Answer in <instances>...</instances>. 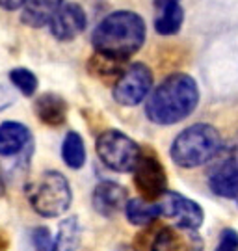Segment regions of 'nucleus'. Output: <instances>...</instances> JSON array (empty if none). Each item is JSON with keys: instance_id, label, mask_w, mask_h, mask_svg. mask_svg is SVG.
I'll return each mask as SVG.
<instances>
[{"instance_id": "obj_1", "label": "nucleus", "mask_w": 238, "mask_h": 251, "mask_svg": "<svg viewBox=\"0 0 238 251\" xmlns=\"http://www.w3.org/2000/svg\"><path fill=\"white\" fill-rule=\"evenodd\" d=\"M199 102L197 82L186 73H173L149 95L145 116L151 123L162 126L175 125L190 116Z\"/></svg>"}, {"instance_id": "obj_2", "label": "nucleus", "mask_w": 238, "mask_h": 251, "mask_svg": "<svg viewBox=\"0 0 238 251\" xmlns=\"http://www.w3.org/2000/svg\"><path fill=\"white\" fill-rule=\"evenodd\" d=\"M145 41V21L134 11H114L106 15L91 34L97 54L119 62L129 60Z\"/></svg>"}, {"instance_id": "obj_3", "label": "nucleus", "mask_w": 238, "mask_h": 251, "mask_svg": "<svg viewBox=\"0 0 238 251\" xmlns=\"http://www.w3.org/2000/svg\"><path fill=\"white\" fill-rule=\"evenodd\" d=\"M221 145V136L214 126L209 123H195L177 134L169 154L179 168L192 170L209 164Z\"/></svg>"}, {"instance_id": "obj_4", "label": "nucleus", "mask_w": 238, "mask_h": 251, "mask_svg": "<svg viewBox=\"0 0 238 251\" xmlns=\"http://www.w3.org/2000/svg\"><path fill=\"white\" fill-rule=\"evenodd\" d=\"M28 201L43 218H58L69 210L73 203L69 180L60 171H45L28 186Z\"/></svg>"}, {"instance_id": "obj_5", "label": "nucleus", "mask_w": 238, "mask_h": 251, "mask_svg": "<svg viewBox=\"0 0 238 251\" xmlns=\"http://www.w3.org/2000/svg\"><path fill=\"white\" fill-rule=\"evenodd\" d=\"M95 149H97L101 162L108 170L115 171V173L134 171L141 156L140 147L132 138L121 130H115V128L105 130L99 136Z\"/></svg>"}, {"instance_id": "obj_6", "label": "nucleus", "mask_w": 238, "mask_h": 251, "mask_svg": "<svg viewBox=\"0 0 238 251\" xmlns=\"http://www.w3.org/2000/svg\"><path fill=\"white\" fill-rule=\"evenodd\" d=\"M209 188L225 199L238 198V142L223 144L209 162Z\"/></svg>"}, {"instance_id": "obj_7", "label": "nucleus", "mask_w": 238, "mask_h": 251, "mask_svg": "<svg viewBox=\"0 0 238 251\" xmlns=\"http://www.w3.org/2000/svg\"><path fill=\"white\" fill-rule=\"evenodd\" d=\"M153 88V73L145 63H131L117 76L114 86V99L121 106H138L147 99Z\"/></svg>"}, {"instance_id": "obj_8", "label": "nucleus", "mask_w": 238, "mask_h": 251, "mask_svg": "<svg viewBox=\"0 0 238 251\" xmlns=\"http://www.w3.org/2000/svg\"><path fill=\"white\" fill-rule=\"evenodd\" d=\"M134 184L143 199H157L168 192V173L153 154H141L134 168Z\"/></svg>"}, {"instance_id": "obj_9", "label": "nucleus", "mask_w": 238, "mask_h": 251, "mask_svg": "<svg viewBox=\"0 0 238 251\" xmlns=\"http://www.w3.org/2000/svg\"><path fill=\"white\" fill-rule=\"evenodd\" d=\"M159 205L162 216L175 220L177 225H181V227H188V229L197 231L205 222L203 206L194 199L183 196V194L166 192Z\"/></svg>"}, {"instance_id": "obj_10", "label": "nucleus", "mask_w": 238, "mask_h": 251, "mask_svg": "<svg viewBox=\"0 0 238 251\" xmlns=\"http://www.w3.org/2000/svg\"><path fill=\"white\" fill-rule=\"evenodd\" d=\"M203 238L197 231L181 225H168L153 238L151 251H203Z\"/></svg>"}, {"instance_id": "obj_11", "label": "nucleus", "mask_w": 238, "mask_h": 251, "mask_svg": "<svg viewBox=\"0 0 238 251\" xmlns=\"http://www.w3.org/2000/svg\"><path fill=\"white\" fill-rule=\"evenodd\" d=\"M88 25L86 11L80 4L75 2H63V6L58 9V13L51 21V34L58 41H73L75 37H79Z\"/></svg>"}, {"instance_id": "obj_12", "label": "nucleus", "mask_w": 238, "mask_h": 251, "mask_svg": "<svg viewBox=\"0 0 238 251\" xmlns=\"http://www.w3.org/2000/svg\"><path fill=\"white\" fill-rule=\"evenodd\" d=\"M127 201V190L119 182L110 179L101 180L91 196V205L103 218H114L115 214H119L121 210H125Z\"/></svg>"}, {"instance_id": "obj_13", "label": "nucleus", "mask_w": 238, "mask_h": 251, "mask_svg": "<svg viewBox=\"0 0 238 251\" xmlns=\"http://www.w3.org/2000/svg\"><path fill=\"white\" fill-rule=\"evenodd\" d=\"M32 132L19 121H4L0 125V156H17L28 149Z\"/></svg>"}, {"instance_id": "obj_14", "label": "nucleus", "mask_w": 238, "mask_h": 251, "mask_svg": "<svg viewBox=\"0 0 238 251\" xmlns=\"http://www.w3.org/2000/svg\"><path fill=\"white\" fill-rule=\"evenodd\" d=\"M185 21L181 0H155V30L160 36L177 34Z\"/></svg>"}, {"instance_id": "obj_15", "label": "nucleus", "mask_w": 238, "mask_h": 251, "mask_svg": "<svg viewBox=\"0 0 238 251\" xmlns=\"http://www.w3.org/2000/svg\"><path fill=\"white\" fill-rule=\"evenodd\" d=\"M35 116L49 126H60L67 119V102L58 93H43L34 104Z\"/></svg>"}, {"instance_id": "obj_16", "label": "nucleus", "mask_w": 238, "mask_h": 251, "mask_svg": "<svg viewBox=\"0 0 238 251\" xmlns=\"http://www.w3.org/2000/svg\"><path fill=\"white\" fill-rule=\"evenodd\" d=\"M62 6L63 0H28L23 6L21 21L30 28H43L45 25H51Z\"/></svg>"}, {"instance_id": "obj_17", "label": "nucleus", "mask_w": 238, "mask_h": 251, "mask_svg": "<svg viewBox=\"0 0 238 251\" xmlns=\"http://www.w3.org/2000/svg\"><path fill=\"white\" fill-rule=\"evenodd\" d=\"M82 240V227L77 216L65 218L60 227L56 238L53 240V250L51 251H77Z\"/></svg>"}, {"instance_id": "obj_18", "label": "nucleus", "mask_w": 238, "mask_h": 251, "mask_svg": "<svg viewBox=\"0 0 238 251\" xmlns=\"http://www.w3.org/2000/svg\"><path fill=\"white\" fill-rule=\"evenodd\" d=\"M125 216L132 225H149L159 216H162V212H160L159 203H153V201L143 198H134L127 201Z\"/></svg>"}, {"instance_id": "obj_19", "label": "nucleus", "mask_w": 238, "mask_h": 251, "mask_svg": "<svg viewBox=\"0 0 238 251\" xmlns=\"http://www.w3.org/2000/svg\"><path fill=\"white\" fill-rule=\"evenodd\" d=\"M62 158L71 170H80L86 164V145L79 132L71 130L62 142Z\"/></svg>"}, {"instance_id": "obj_20", "label": "nucleus", "mask_w": 238, "mask_h": 251, "mask_svg": "<svg viewBox=\"0 0 238 251\" xmlns=\"http://www.w3.org/2000/svg\"><path fill=\"white\" fill-rule=\"evenodd\" d=\"M123 63L119 60H114V58H108V56H103V54H97L88 62V69L93 75L97 76H112V75H121L123 73Z\"/></svg>"}, {"instance_id": "obj_21", "label": "nucleus", "mask_w": 238, "mask_h": 251, "mask_svg": "<svg viewBox=\"0 0 238 251\" xmlns=\"http://www.w3.org/2000/svg\"><path fill=\"white\" fill-rule=\"evenodd\" d=\"M9 80L11 84L17 88L25 97H32L35 91H37V76L30 69H25V67H17V69H11L9 71Z\"/></svg>"}, {"instance_id": "obj_22", "label": "nucleus", "mask_w": 238, "mask_h": 251, "mask_svg": "<svg viewBox=\"0 0 238 251\" xmlns=\"http://www.w3.org/2000/svg\"><path fill=\"white\" fill-rule=\"evenodd\" d=\"M30 240H32V246H34L35 251H51L53 250V236H51V231L47 227H35L32 229V234H30Z\"/></svg>"}, {"instance_id": "obj_23", "label": "nucleus", "mask_w": 238, "mask_h": 251, "mask_svg": "<svg viewBox=\"0 0 238 251\" xmlns=\"http://www.w3.org/2000/svg\"><path fill=\"white\" fill-rule=\"evenodd\" d=\"M214 251H238V233L235 229H223L220 234V242Z\"/></svg>"}, {"instance_id": "obj_24", "label": "nucleus", "mask_w": 238, "mask_h": 251, "mask_svg": "<svg viewBox=\"0 0 238 251\" xmlns=\"http://www.w3.org/2000/svg\"><path fill=\"white\" fill-rule=\"evenodd\" d=\"M15 102V95L6 88V86H0V112H4L6 108H9Z\"/></svg>"}, {"instance_id": "obj_25", "label": "nucleus", "mask_w": 238, "mask_h": 251, "mask_svg": "<svg viewBox=\"0 0 238 251\" xmlns=\"http://www.w3.org/2000/svg\"><path fill=\"white\" fill-rule=\"evenodd\" d=\"M28 0H0V8L6 11H15V9L23 8Z\"/></svg>"}, {"instance_id": "obj_26", "label": "nucleus", "mask_w": 238, "mask_h": 251, "mask_svg": "<svg viewBox=\"0 0 238 251\" xmlns=\"http://www.w3.org/2000/svg\"><path fill=\"white\" fill-rule=\"evenodd\" d=\"M6 192V180H4V175H2V170H0V196Z\"/></svg>"}, {"instance_id": "obj_27", "label": "nucleus", "mask_w": 238, "mask_h": 251, "mask_svg": "<svg viewBox=\"0 0 238 251\" xmlns=\"http://www.w3.org/2000/svg\"><path fill=\"white\" fill-rule=\"evenodd\" d=\"M114 251H134L131 246H119V248H115Z\"/></svg>"}, {"instance_id": "obj_28", "label": "nucleus", "mask_w": 238, "mask_h": 251, "mask_svg": "<svg viewBox=\"0 0 238 251\" xmlns=\"http://www.w3.org/2000/svg\"><path fill=\"white\" fill-rule=\"evenodd\" d=\"M235 201H237V205H238V198H237V199H235Z\"/></svg>"}]
</instances>
